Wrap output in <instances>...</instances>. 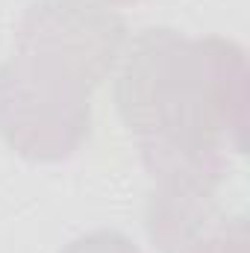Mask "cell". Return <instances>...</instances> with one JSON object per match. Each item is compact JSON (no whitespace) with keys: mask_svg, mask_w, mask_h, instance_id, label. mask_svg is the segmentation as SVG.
Returning <instances> with one entry per match:
<instances>
[{"mask_svg":"<svg viewBox=\"0 0 250 253\" xmlns=\"http://www.w3.org/2000/svg\"><path fill=\"white\" fill-rule=\"evenodd\" d=\"M248 80V53L233 39H188L174 27L132 39L115 109L153 180L147 236L159 253H180L221 221L230 150L245 153Z\"/></svg>","mask_w":250,"mask_h":253,"instance_id":"cell-1","label":"cell"},{"mask_svg":"<svg viewBox=\"0 0 250 253\" xmlns=\"http://www.w3.org/2000/svg\"><path fill=\"white\" fill-rule=\"evenodd\" d=\"M126 44V24L100 0H30L15 27V56L94 91Z\"/></svg>","mask_w":250,"mask_h":253,"instance_id":"cell-3","label":"cell"},{"mask_svg":"<svg viewBox=\"0 0 250 253\" xmlns=\"http://www.w3.org/2000/svg\"><path fill=\"white\" fill-rule=\"evenodd\" d=\"M180 253H250V230L248 218H221L212 230L197 236L191 245H186Z\"/></svg>","mask_w":250,"mask_h":253,"instance_id":"cell-4","label":"cell"},{"mask_svg":"<svg viewBox=\"0 0 250 253\" xmlns=\"http://www.w3.org/2000/svg\"><path fill=\"white\" fill-rule=\"evenodd\" d=\"M103 3H112V6H135V3H144V0H103Z\"/></svg>","mask_w":250,"mask_h":253,"instance_id":"cell-6","label":"cell"},{"mask_svg":"<svg viewBox=\"0 0 250 253\" xmlns=\"http://www.w3.org/2000/svg\"><path fill=\"white\" fill-rule=\"evenodd\" d=\"M91 129V91L24 56L0 65V138L27 162L71 159Z\"/></svg>","mask_w":250,"mask_h":253,"instance_id":"cell-2","label":"cell"},{"mask_svg":"<svg viewBox=\"0 0 250 253\" xmlns=\"http://www.w3.org/2000/svg\"><path fill=\"white\" fill-rule=\"evenodd\" d=\"M59 253H141V248L121 230H91L71 239Z\"/></svg>","mask_w":250,"mask_h":253,"instance_id":"cell-5","label":"cell"}]
</instances>
